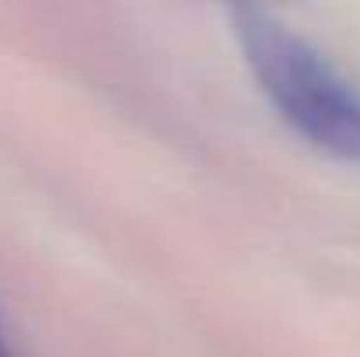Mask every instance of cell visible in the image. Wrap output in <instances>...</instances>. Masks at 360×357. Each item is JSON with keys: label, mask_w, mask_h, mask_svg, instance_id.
Segmentation results:
<instances>
[{"label": "cell", "mask_w": 360, "mask_h": 357, "mask_svg": "<svg viewBox=\"0 0 360 357\" xmlns=\"http://www.w3.org/2000/svg\"><path fill=\"white\" fill-rule=\"evenodd\" d=\"M231 32L273 109L308 144L360 161V92L287 21L266 7H231Z\"/></svg>", "instance_id": "6da1fadb"}, {"label": "cell", "mask_w": 360, "mask_h": 357, "mask_svg": "<svg viewBox=\"0 0 360 357\" xmlns=\"http://www.w3.org/2000/svg\"><path fill=\"white\" fill-rule=\"evenodd\" d=\"M0 357H18V354H14V347L7 344V333H4V326H0Z\"/></svg>", "instance_id": "7a4b0ae2"}]
</instances>
